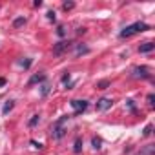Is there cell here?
Returning <instances> with one entry per match:
<instances>
[{
    "label": "cell",
    "mask_w": 155,
    "mask_h": 155,
    "mask_svg": "<svg viewBox=\"0 0 155 155\" xmlns=\"http://www.w3.org/2000/svg\"><path fill=\"white\" fill-rule=\"evenodd\" d=\"M148 29H150V26L146 22H135V24H131V26H128L120 31V38H128L135 33H142V31H148Z\"/></svg>",
    "instance_id": "cell-1"
},
{
    "label": "cell",
    "mask_w": 155,
    "mask_h": 155,
    "mask_svg": "<svg viewBox=\"0 0 155 155\" xmlns=\"http://www.w3.org/2000/svg\"><path fill=\"white\" fill-rule=\"evenodd\" d=\"M71 115H62L55 124H53V128H51V135H53V139H62L64 135H66V128H64V124L68 122V119H69Z\"/></svg>",
    "instance_id": "cell-2"
},
{
    "label": "cell",
    "mask_w": 155,
    "mask_h": 155,
    "mask_svg": "<svg viewBox=\"0 0 155 155\" xmlns=\"http://www.w3.org/2000/svg\"><path fill=\"white\" fill-rule=\"evenodd\" d=\"M71 48V42L69 40H60V42H57L55 46H53V55H62L64 51H68Z\"/></svg>",
    "instance_id": "cell-3"
},
{
    "label": "cell",
    "mask_w": 155,
    "mask_h": 155,
    "mask_svg": "<svg viewBox=\"0 0 155 155\" xmlns=\"http://www.w3.org/2000/svg\"><path fill=\"white\" fill-rule=\"evenodd\" d=\"M69 104H71V108L75 110V115H81V113L88 108V102H86V101H71Z\"/></svg>",
    "instance_id": "cell-4"
},
{
    "label": "cell",
    "mask_w": 155,
    "mask_h": 155,
    "mask_svg": "<svg viewBox=\"0 0 155 155\" xmlns=\"http://www.w3.org/2000/svg\"><path fill=\"white\" fill-rule=\"evenodd\" d=\"M111 104H113V101L111 99H101V101H97V111H106V110H110L111 108Z\"/></svg>",
    "instance_id": "cell-5"
},
{
    "label": "cell",
    "mask_w": 155,
    "mask_h": 155,
    "mask_svg": "<svg viewBox=\"0 0 155 155\" xmlns=\"http://www.w3.org/2000/svg\"><path fill=\"white\" fill-rule=\"evenodd\" d=\"M133 73H135L137 79H139V77H142V79H148V77H150V68H148V66H140V68H135Z\"/></svg>",
    "instance_id": "cell-6"
},
{
    "label": "cell",
    "mask_w": 155,
    "mask_h": 155,
    "mask_svg": "<svg viewBox=\"0 0 155 155\" xmlns=\"http://www.w3.org/2000/svg\"><path fill=\"white\" fill-rule=\"evenodd\" d=\"M153 49H155V44L153 42H144V44L139 46V53H150Z\"/></svg>",
    "instance_id": "cell-7"
},
{
    "label": "cell",
    "mask_w": 155,
    "mask_h": 155,
    "mask_svg": "<svg viewBox=\"0 0 155 155\" xmlns=\"http://www.w3.org/2000/svg\"><path fill=\"white\" fill-rule=\"evenodd\" d=\"M42 81H46V75H44V73L33 75L31 79H29V82H28V86H33V84H37V82H42Z\"/></svg>",
    "instance_id": "cell-8"
},
{
    "label": "cell",
    "mask_w": 155,
    "mask_h": 155,
    "mask_svg": "<svg viewBox=\"0 0 155 155\" xmlns=\"http://www.w3.org/2000/svg\"><path fill=\"white\" fill-rule=\"evenodd\" d=\"M139 155H155V144H148L146 148L139 151Z\"/></svg>",
    "instance_id": "cell-9"
},
{
    "label": "cell",
    "mask_w": 155,
    "mask_h": 155,
    "mask_svg": "<svg viewBox=\"0 0 155 155\" xmlns=\"http://www.w3.org/2000/svg\"><path fill=\"white\" fill-rule=\"evenodd\" d=\"M73 151H75V153H81V151H82V139H81V137H77V139H75Z\"/></svg>",
    "instance_id": "cell-10"
},
{
    "label": "cell",
    "mask_w": 155,
    "mask_h": 155,
    "mask_svg": "<svg viewBox=\"0 0 155 155\" xmlns=\"http://www.w3.org/2000/svg\"><path fill=\"white\" fill-rule=\"evenodd\" d=\"M86 53H90V48H88V46H77V51H75V55H77V57L86 55Z\"/></svg>",
    "instance_id": "cell-11"
},
{
    "label": "cell",
    "mask_w": 155,
    "mask_h": 155,
    "mask_svg": "<svg viewBox=\"0 0 155 155\" xmlns=\"http://www.w3.org/2000/svg\"><path fill=\"white\" fill-rule=\"evenodd\" d=\"M13 106H15V101H8V102L4 104V110H2V111H4V115H8V113L13 110Z\"/></svg>",
    "instance_id": "cell-12"
},
{
    "label": "cell",
    "mask_w": 155,
    "mask_h": 155,
    "mask_svg": "<svg viewBox=\"0 0 155 155\" xmlns=\"http://www.w3.org/2000/svg\"><path fill=\"white\" fill-rule=\"evenodd\" d=\"M24 24H26V18H24V17L15 18V22H13V26H15V28H20V26H24Z\"/></svg>",
    "instance_id": "cell-13"
},
{
    "label": "cell",
    "mask_w": 155,
    "mask_h": 155,
    "mask_svg": "<svg viewBox=\"0 0 155 155\" xmlns=\"http://www.w3.org/2000/svg\"><path fill=\"white\" fill-rule=\"evenodd\" d=\"M91 144H93V148H95V150H101V144H102V140H101L99 137H93Z\"/></svg>",
    "instance_id": "cell-14"
},
{
    "label": "cell",
    "mask_w": 155,
    "mask_h": 155,
    "mask_svg": "<svg viewBox=\"0 0 155 155\" xmlns=\"http://www.w3.org/2000/svg\"><path fill=\"white\" fill-rule=\"evenodd\" d=\"M73 8H75V2H64V4H62V9H64V11H69V9H73Z\"/></svg>",
    "instance_id": "cell-15"
},
{
    "label": "cell",
    "mask_w": 155,
    "mask_h": 155,
    "mask_svg": "<svg viewBox=\"0 0 155 155\" xmlns=\"http://www.w3.org/2000/svg\"><path fill=\"white\" fill-rule=\"evenodd\" d=\"M151 130H153V126H151V124H148V126L144 128V131H142V135H144V137H150V135H151Z\"/></svg>",
    "instance_id": "cell-16"
},
{
    "label": "cell",
    "mask_w": 155,
    "mask_h": 155,
    "mask_svg": "<svg viewBox=\"0 0 155 155\" xmlns=\"http://www.w3.org/2000/svg\"><path fill=\"white\" fill-rule=\"evenodd\" d=\"M108 86H110V82H108V81H101V82L97 84V88H99V90H106Z\"/></svg>",
    "instance_id": "cell-17"
},
{
    "label": "cell",
    "mask_w": 155,
    "mask_h": 155,
    "mask_svg": "<svg viewBox=\"0 0 155 155\" xmlns=\"http://www.w3.org/2000/svg\"><path fill=\"white\" fill-rule=\"evenodd\" d=\"M38 120H40V115H33V117L29 119V126H35Z\"/></svg>",
    "instance_id": "cell-18"
},
{
    "label": "cell",
    "mask_w": 155,
    "mask_h": 155,
    "mask_svg": "<svg viewBox=\"0 0 155 155\" xmlns=\"http://www.w3.org/2000/svg\"><path fill=\"white\" fill-rule=\"evenodd\" d=\"M57 35H58V37H64V35H66V28H64V26H58V28H57Z\"/></svg>",
    "instance_id": "cell-19"
},
{
    "label": "cell",
    "mask_w": 155,
    "mask_h": 155,
    "mask_svg": "<svg viewBox=\"0 0 155 155\" xmlns=\"http://www.w3.org/2000/svg\"><path fill=\"white\" fill-rule=\"evenodd\" d=\"M46 17H48V20L55 22V11H48V13H46Z\"/></svg>",
    "instance_id": "cell-20"
},
{
    "label": "cell",
    "mask_w": 155,
    "mask_h": 155,
    "mask_svg": "<svg viewBox=\"0 0 155 155\" xmlns=\"http://www.w3.org/2000/svg\"><path fill=\"white\" fill-rule=\"evenodd\" d=\"M69 82V73H66L64 77H62V84H68Z\"/></svg>",
    "instance_id": "cell-21"
},
{
    "label": "cell",
    "mask_w": 155,
    "mask_h": 155,
    "mask_svg": "<svg viewBox=\"0 0 155 155\" xmlns=\"http://www.w3.org/2000/svg\"><path fill=\"white\" fill-rule=\"evenodd\" d=\"M153 101H155V97H153V95H148V104H150V106H153V104H155Z\"/></svg>",
    "instance_id": "cell-22"
},
{
    "label": "cell",
    "mask_w": 155,
    "mask_h": 155,
    "mask_svg": "<svg viewBox=\"0 0 155 155\" xmlns=\"http://www.w3.org/2000/svg\"><path fill=\"white\" fill-rule=\"evenodd\" d=\"M20 64H22V66H24V68H29V66H31V60H22V62H20Z\"/></svg>",
    "instance_id": "cell-23"
},
{
    "label": "cell",
    "mask_w": 155,
    "mask_h": 155,
    "mask_svg": "<svg viewBox=\"0 0 155 155\" xmlns=\"http://www.w3.org/2000/svg\"><path fill=\"white\" fill-rule=\"evenodd\" d=\"M31 144H33L37 150H40V148H42V144H40V142H37V140H31Z\"/></svg>",
    "instance_id": "cell-24"
},
{
    "label": "cell",
    "mask_w": 155,
    "mask_h": 155,
    "mask_svg": "<svg viewBox=\"0 0 155 155\" xmlns=\"http://www.w3.org/2000/svg\"><path fill=\"white\" fill-rule=\"evenodd\" d=\"M48 91H49V86H42V95H48Z\"/></svg>",
    "instance_id": "cell-25"
},
{
    "label": "cell",
    "mask_w": 155,
    "mask_h": 155,
    "mask_svg": "<svg viewBox=\"0 0 155 155\" xmlns=\"http://www.w3.org/2000/svg\"><path fill=\"white\" fill-rule=\"evenodd\" d=\"M33 6H35V8H40V6H42V0H35Z\"/></svg>",
    "instance_id": "cell-26"
},
{
    "label": "cell",
    "mask_w": 155,
    "mask_h": 155,
    "mask_svg": "<svg viewBox=\"0 0 155 155\" xmlns=\"http://www.w3.org/2000/svg\"><path fill=\"white\" fill-rule=\"evenodd\" d=\"M128 106H130V110H131V111H135V106H133V101H128Z\"/></svg>",
    "instance_id": "cell-27"
},
{
    "label": "cell",
    "mask_w": 155,
    "mask_h": 155,
    "mask_svg": "<svg viewBox=\"0 0 155 155\" xmlns=\"http://www.w3.org/2000/svg\"><path fill=\"white\" fill-rule=\"evenodd\" d=\"M82 33H86V29H84V28H79V29H77V35H82Z\"/></svg>",
    "instance_id": "cell-28"
},
{
    "label": "cell",
    "mask_w": 155,
    "mask_h": 155,
    "mask_svg": "<svg viewBox=\"0 0 155 155\" xmlns=\"http://www.w3.org/2000/svg\"><path fill=\"white\" fill-rule=\"evenodd\" d=\"M6 84V79H2V77H0V86H4Z\"/></svg>",
    "instance_id": "cell-29"
}]
</instances>
